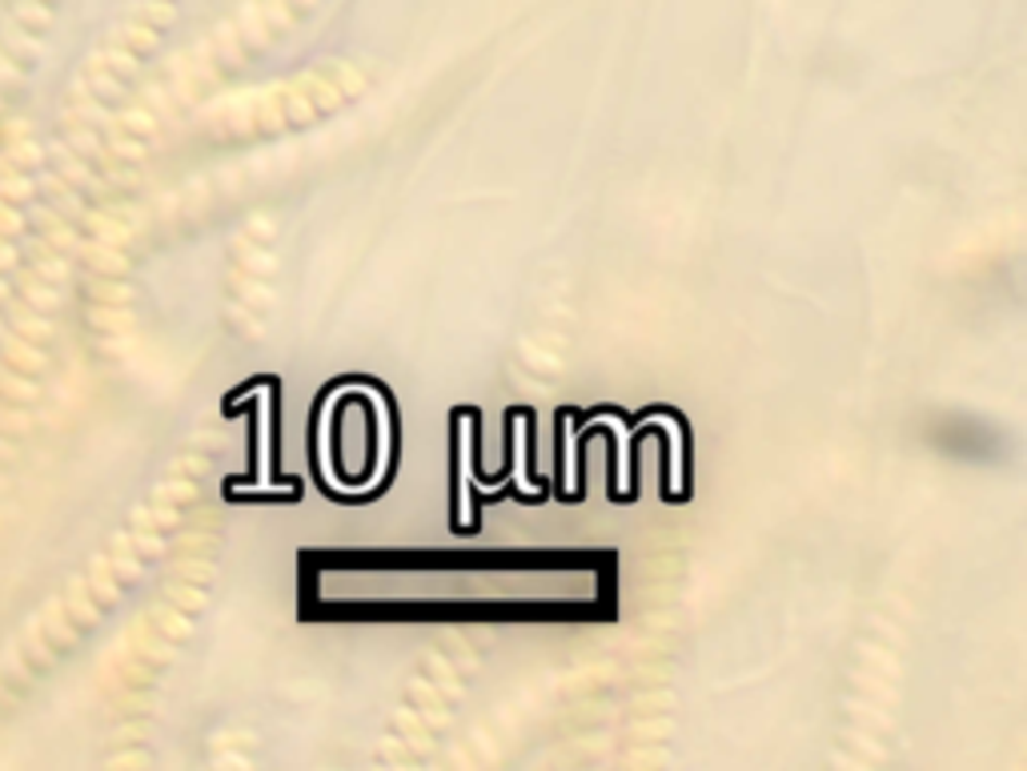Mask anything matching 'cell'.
I'll use <instances>...</instances> for the list:
<instances>
[{"mask_svg":"<svg viewBox=\"0 0 1027 771\" xmlns=\"http://www.w3.org/2000/svg\"><path fill=\"white\" fill-rule=\"evenodd\" d=\"M185 491V482H165L153 498L149 510H137V519L117 543L109 546L105 555H97L85 574H77L73 583L45 603L40 615L13 639L9 655L0 659V704H9L16 695H25L33 687V679L45 667L56 663V655L73 647V639L85 635L113 598L121 595V586L129 583L132 574L141 571V559H149L161 543V531L177 519V494Z\"/></svg>","mask_w":1027,"mask_h":771,"instance_id":"obj_1","label":"cell"},{"mask_svg":"<svg viewBox=\"0 0 1027 771\" xmlns=\"http://www.w3.org/2000/svg\"><path fill=\"white\" fill-rule=\"evenodd\" d=\"M65 245H68V226L61 222H45V238L33 257V266L25 274L21 298L13 306V330L0 346V491H4V475L16 463V446L28 430V414L40 394V370H45V354H49V333H53V306H56V286L65 274Z\"/></svg>","mask_w":1027,"mask_h":771,"instance_id":"obj_2","label":"cell"},{"mask_svg":"<svg viewBox=\"0 0 1027 771\" xmlns=\"http://www.w3.org/2000/svg\"><path fill=\"white\" fill-rule=\"evenodd\" d=\"M40 149L33 137H21L0 157V338H4V309L13 298V278L21 266V233L33 186H37Z\"/></svg>","mask_w":1027,"mask_h":771,"instance_id":"obj_3","label":"cell"}]
</instances>
